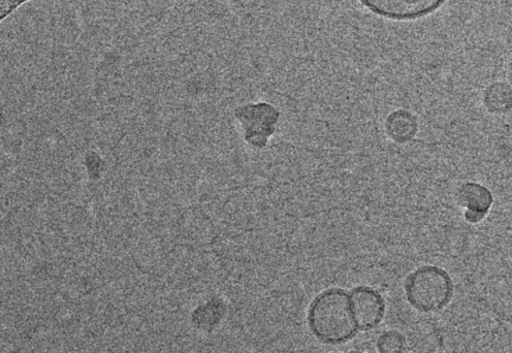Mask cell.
I'll use <instances>...</instances> for the list:
<instances>
[{
  "mask_svg": "<svg viewBox=\"0 0 512 353\" xmlns=\"http://www.w3.org/2000/svg\"><path fill=\"white\" fill-rule=\"evenodd\" d=\"M384 126H386L389 138L397 144L410 142L419 131L418 120L406 110H397L391 113Z\"/></svg>",
  "mask_w": 512,
  "mask_h": 353,
  "instance_id": "cell-8",
  "label": "cell"
},
{
  "mask_svg": "<svg viewBox=\"0 0 512 353\" xmlns=\"http://www.w3.org/2000/svg\"><path fill=\"white\" fill-rule=\"evenodd\" d=\"M485 104L493 113H504L512 108V89L503 83L492 84L486 91Z\"/></svg>",
  "mask_w": 512,
  "mask_h": 353,
  "instance_id": "cell-9",
  "label": "cell"
},
{
  "mask_svg": "<svg viewBox=\"0 0 512 353\" xmlns=\"http://www.w3.org/2000/svg\"><path fill=\"white\" fill-rule=\"evenodd\" d=\"M346 353H364V352H361V351H350V352H346Z\"/></svg>",
  "mask_w": 512,
  "mask_h": 353,
  "instance_id": "cell-12",
  "label": "cell"
},
{
  "mask_svg": "<svg viewBox=\"0 0 512 353\" xmlns=\"http://www.w3.org/2000/svg\"><path fill=\"white\" fill-rule=\"evenodd\" d=\"M83 166L92 181H98L103 178L107 171V164L105 158L101 153L94 150H89L85 153L83 158Z\"/></svg>",
  "mask_w": 512,
  "mask_h": 353,
  "instance_id": "cell-10",
  "label": "cell"
},
{
  "mask_svg": "<svg viewBox=\"0 0 512 353\" xmlns=\"http://www.w3.org/2000/svg\"><path fill=\"white\" fill-rule=\"evenodd\" d=\"M307 320L313 336L328 345L346 343L360 331L350 296L341 288H330L316 296L310 304Z\"/></svg>",
  "mask_w": 512,
  "mask_h": 353,
  "instance_id": "cell-1",
  "label": "cell"
},
{
  "mask_svg": "<svg viewBox=\"0 0 512 353\" xmlns=\"http://www.w3.org/2000/svg\"><path fill=\"white\" fill-rule=\"evenodd\" d=\"M227 312L226 302L213 297L192 310L190 315L191 324L200 332L210 333L222 323Z\"/></svg>",
  "mask_w": 512,
  "mask_h": 353,
  "instance_id": "cell-7",
  "label": "cell"
},
{
  "mask_svg": "<svg viewBox=\"0 0 512 353\" xmlns=\"http://www.w3.org/2000/svg\"><path fill=\"white\" fill-rule=\"evenodd\" d=\"M404 290L411 307L422 313H433L451 303L455 286L450 274L442 268L424 266L407 277Z\"/></svg>",
  "mask_w": 512,
  "mask_h": 353,
  "instance_id": "cell-2",
  "label": "cell"
},
{
  "mask_svg": "<svg viewBox=\"0 0 512 353\" xmlns=\"http://www.w3.org/2000/svg\"><path fill=\"white\" fill-rule=\"evenodd\" d=\"M372 15L395 22L427 18L446 5L448 0H357Z\"/></svg>",
  "mask_w": 512,
  "mask_h": 353,
  "instance_id": "cell-4",
  "label": "cell"
},
{
  "mask_svg": "<svg viewBox=\"0 0 512 353\" xmlns=\"http://www.w3.org/2000/svg\"><path fill=\"white\" fill-rule=\"evenodd\" d=\"M360 331H371L378 327L386 314V301L379 292L370 286H358L349 293Z\"/></svg>",
  "mask_w": 512,
  "mask_h": 353,
  "instance_id": "cell-5",
  "label": "cell"
},
{
  "mask_svg": "<svg viewBox=\"0 0 512 353\" xmlns=\"http://www.w3.org/2000/svg\"><path fill=\"white\" fill-rule=\"evenodd\" d=\"M376 346L379 353H404L406 342L401 333L391 330L378 337Z\"/></svg>",
  "mask_w": 512,
  "mask_h": 353,
  "instance_id": "cell-11",
  "label": "cell"
},
{
  "mask_svg": "<svg viewBox=\"0 0 512 353\" xmlns=\"http://www.w3.org/2000/svg\"><path fill=\"white\" fill-rule=\"evenodd\" d=\"M280 111L270 103H249L235 110L244 140L254 148L264 149L276 132Z\"/></svg>",
  "mask_w": 512,
  "mask_h": 353,
  "instance_id": "cell-3",
  "label": "cell"
},
{
  "mask_svg": "<svg viewBox=\"0 0 512 353\" xmlns=\"http://www.w3.org/2000/svg\"><path fill=\"white\" fill-rule=\"evenodd\" d=\"M459 203L466 208L465 218L471 223L482 221L493 204L491 191L478 183H466L459 190Z\"/></svg>",
  "mask_w": 512,
  "mask_h": 353,
  "instance_id": "cell-6",
  "label": "cell"
}]
</instances>
